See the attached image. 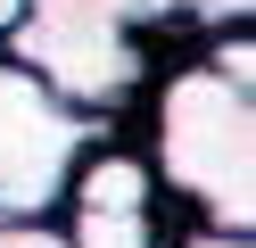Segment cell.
<instances>
[{
    "label": "cell",
    "instance_id": "1",
    "mask_svg": "<svg viewBox=\"0 0 256 248\" xmlns=\"http://www.w3.org/2000/svg\"><path fill=\"white\" fill-rule=\"evenodd\" d=\"M248 25H223L190 50L182 66L149 75V149L140 165L157 174V190L198 207L190 223L198 231H223V240H248L256 223V99H248Z\"/></svg>",
    "mask_w": 256,
    "mask_h": 248
},
{
    "label": "cell",
    "instance_id": "2",
    "mask_svg": "<svg viewBox=\"0 0 256 248\" xmlns=\"http://www.w3.org/2000/svg\"><path fill=\"white\" fill-rule=\"evenodd\" d=\"M174 17V0H25V25L0 58L42 75L66 108L116 116L149 91V42Z\"/></svg>",
    "mask_w": 256,
    "mask_h": 248
},
{
    "label": "cell",
    "instance_id": "3",
    "mask_svg": "<svg viewBox=\"0 0 256 248\" xmlns=\"http://www.w3.org/2000/svg\"><path fill=\"white\" fill-rule=\"evenodd\" d=\"M108 141L100 116L66 108L42 75L0 58V223H58L66 182Z\"/></svg>",
    "mask_w": 256,
    "mask_h": 248
},
{
    "label": "cell",
    "instance_id": "4",
    "mask_svg": "<svg viewBox=\"0 0 256 248\" xmlns=\"http://www.w3.org/2000/svg\"><path fill=\"white\" fill-rule=\"evenodd\" d=\"M0 248H66L58 223H0Z\"/></svg>",
    "mask_w": 256,
    "mask_h": 248
},
{
    "label": "cell",
    "instance_id": "5",
    "mask_svg": "<svg viewBox=\"0 0 256 248\" xmlns=\"http://www.w3.org/2000/svg\"><path fill=\"white\" fill-rule=\"evenodd\" d=\"M166 248H248V240H223V231H198V223H182Z\"/></svg>",
    "mask_w": 256,
    "mask_h": 248
},
{
    "label": "cell",
    "instance_id": "6",
    "mask_svg": "<svg viewBox=\"0 0 256 248\" xmlns=\"http://www.w3.org/2000/svg\"><path fill=\"white\" fill-rule=\"evenodd\" d=\"M17 25H25V0H0V50L17 42Z\"/></svg>",
    "mask_w": 256,
    "mask_h": 248
}]
</instances>
